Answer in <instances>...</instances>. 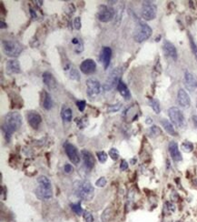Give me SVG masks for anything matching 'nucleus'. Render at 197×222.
Here are the masks:
<instances>
[{"label": "nucleus", "mask_w": 197, "mask_h": 222, "mask_svg": "<svg viewBox=\"0 0 197 222\" xmlns=\"http://www.w3.org/2000/svg\"><path fill=\"white\" fill-rule=\"evenodd\" d=\"M22 125V117L17 112L8 113L5 117L4 124L2 125V130L5 134V139L9 141L12 135Z\"/></svg>", "instance_id": "1"}, {"label": "nucleus", "mask_w": 197, "mask_h": 222, "mask_svg": "<svg viewBox=\"0 0 197 222\" xmlns=\"http://www.w3.org/2000/svg\"><path fill=\"white\" fill-rule=\"evenodd\" d=\"M75 192L78 198L84 200H91L94 197V188L88 180H81L75 183Z\"/></svg>", "instance_id": "2"}, {"label": "nucleus", "mask_w": 197, "mask_h": 222, "mask_svg": "<svg viewBox=\"0 0 197 222\" xmlns=\"http://www.w3.org/2000/svg\"><path fill=\"white\" fill-rule=\"evenodd\" d=\"M153 33L152 28H150V26H148L146 23L140 21L136 27V29L135 31L134 34V39L135 41L142 43L143 41L147 40V39L151 37Z\"/></svg>", "instance_id": "3"}, {"label": "nucleus", "mask_w": 197, "mask_h": 222, "mask_svg": "<svg viewBox=\"0 0 197 222\" xmlns=\"http://www.w3.org/2000/svg\"><path fill=\"white\" fill-rule=\"evenodd\" d=\"M3 49L6 56L16 57L22 53L23 46L14 40H3Z\"/></svg>", "instance_id": "4"}, {"label": "nucleus", "mask_w": 197, "mask_h": 222, "mask_svg": "<svg viewBox=\"0 0 197 222\" xmlns=\"http://www.w3.org/2000/svg\"><path fill=\"white\" fill-rule=\"evenodd\" d=\"M122 71L123 70L121 68H116L111 71L103 85V89L104 91H109L113 89L115 86H117L121 80L120 77L122 75Z\"/></svg>", "instance_id": "5"}, {"label": "nucleus", "mask_w": 197, "mask_h": 222, "mask_svg": "<svg viewBox=\"0 0 197 222\" xmlns=\"http://www.w3.org/2000/svg\"><path fill=\"white\" fill-rule=\"evenodd\" d=\"M168 116L174 125L178 128H183L186 125L185 116L178 108H170L168 109Z\"/></svg>", "instance_id": "6"}, {"label": "nucleus", "mask_w": 197, "mask_h": 222, "mask_svg": "<svg viewBox=\"0 0 197 222\" xmlns=\"http://www.w3.org/2000/svg\"><path fill=\"white\" fill-rule=\"evenodd\" d=\"M141 14L144 20H153L157 14V6L151 1H144L142 5Z\"/></svg>", "instance_id": "7"}, {"label": "nucleus", "mask_w": 197, "mask_h": 222, "mask_svg": "<svg viewBox=\"0 0 197 222\" xmlns=\"http://www.w3.org/2000/svg\"><path fill=\"white\" fill-rule=\"evenodd\" d=\"M115 15V11L106 5H101L97 12V18L103 23H106L111 21Z\"/></svg>", "instance_id": "8"}, {"label": "nucleus", "mask_w": 197, "mask_h": 222, "mask_svg": "<svg viewBox=\"0 0 197 222\" xmlns=\"http://www.w3.org/2000/svg\"><path fill=\"white\" fill-rule=\"evenodd\" d=\"M64 148H65V153H67L70 161L75 165L79 164L80 157H79V155H78V151H77L76 148L73 144H71V143H68V142L65 143Z\"/></svg>", "instance_id": "9"}, {"label": "nucleus", "mask_w": 197, "mask_h": 222, "mask_svg": "<svg viewBox=\"0 0 197 222\" xmlns=\"http://www.w3.org/2000/svg\"><path fill=\"white\" fill-rule=\"evenodd\" d=\"M86 86H87V95L89 97H94L101 92V86L100 83L98 82L95 78H89L86 80Z\"/></svg>", "instance_id": "10"}, {"label": "nucleus", "mask_w": 197, "mask_h": 222, "mask_svg": "<svg viewBox=\"0 0 197 222\" xmlns=\"http://www.w3.org/2000/svg\"><path fill=\"white\" fill-rule=\"evenodd\" d=\"M111 58H112V49L109 47H103L99 55V60L103 64L104 69L108 68L111 62Z\"/></svg>", "instance_id": "11"}, {"label": "nucleus", "mask_w": 197, "mask_h": 222, "mask_svg": "<svg viewBox=\"0 0 197 222\" xmlns=\"http://www.w3.org/2000/svg\"><path fill=\"white\" fill-rule=\"evenodd\" d=\"M183 81H185V86L189 91H194L197 88V77L190 71L186 70L185 72Z\"/></svg>", "instance_id": "12"}, {"label": "nucleus", "mask_w": 197, "mask_h": 222, "mask_svg": "<svg viewBox=\"0 0 197 222\" xmlns=\"http://www.w3.org/2000/svg\"><path fill=\"white\" fill-rule=\"evenodd\" d=\"M81 71L85 75H91L95 72L96 69V63L93 59H85L84 60L80 65Z\"/></svg>", "instance_id": "13"}, {"label": "nucleus", "mask_w": 197, "mask_h": 222, "mask_svg": "<svg viewBox=\"0 0 197 222\" xmlns=\"http://www.w3.org/2000/svg\"><path fill=\"white\" fill-rule=\"evenodd\" d=\"M177 102L182 108H187L191 105V99H190L187 92L183 88H180L177 93Z\"/></svg>", "instance_id": "14"}, {"label": "nucleus", "mask_w": 197, "mask_h": 222, "mask_svg": "<svg viewBox=\"0 0 197 222\" xmlns=\"http://www.w3.org/2000/svg\"><path fill=\"white\" fill-rule=\"evenodd\" d=\"M163 49L167 57H171L174 61L177 59V57H178V55H177V50L173 43H171L168 40H165L163 45Z\"/></svg>", "instance_id": "15"}, {"label": "nucleus", "mask_w": 197, "mask_h": 222, "mask_svg": "<svg viewBox=\"0 0 197 222\" xmlns=\"http://www.w3.org/2000/svg\"><path fill=\"white\" fill-rule=\"evenodd\" d=\"M27 121L33 128L37 129L42 122V117L36 111H30L27 114Z\"/></svg>", "instance_id": "16"}, {"label": "nucleus", "mask_w": 197, "mask_h": 222, "mask_svg": "<svg viewBox=\"0 0 197 222\" xmlns=\"http://www.w3.org/2000/svg\"><path fill=\"white\" fill-rule=\"evenodd\" d=\"M36 195L38 199H49L53 196V191H52V188L48 187H43L40 186L36 189Z\"/></svg>", "instance_id": "17"}, {"label": "nucleus", "mask_w": 197, "mask_h": 222, "mask_svg": "<svg viewBox=\"0 0 197 222\" xmlns=\"http://www.w3.org/2000/svg\"><path fill=\"white\" fill-rule=\"evenodd\" d=\"M169 152H170V155L171 157H172V159L176 161V162H179L183 159L182 158V154L180 152L179 150V148H178V145H177V143L174 142V141H171L169 143Z\"/></svg>", "instance_id": "18"}, {"label": "nucleus", "mask_w": 197, "mask_h": 222, "mask_svg": "<svg viewBox=\"0 0 197 222\" xmlns=\"http://www.w3.org/2000/svg\"><path fill=\"white\" fill-rule=\"evenodd\" d=\"M5 71L8 75H14V74H18L21 72L20 69V65L19 62L16 59H10L6 63L5 66Z\"/></svg>", "instance_id": "19"}, {"label": "nucleus", "mask_w": 197, "mask_h": 222, "mask_svg": "<svg viewBox=\"0 0 197 222\" xmlns=\"http://www.w3.org/2000/svg\"><path fill=\"white\" fill-rule=\"evenodd\" d=\"M81 154H82V157H83L84 166L86 167L87 169H89L90 170V169H92L95 166V159H94L93 155H92V153L90 151H88V150H86V149H83L81 151Z\"/></svg>", "instance_id": "20"}, {"label": "nucleus", "mask_w": 197, "mask_h": 222, "mask_svg": "<svg viewBox=\"0 0 197 222\" xmlns=\"http://www.w3.org/2000/svg\"><path fill=\"white\" fill-rule=\"evenodd\" d=\"M43 81L49 89H55L56 88V80L50 72L47 71L43 74Z\"/></svg>", "instance_id": "21"}, {"label": "nucleus", "mask_w": 197, "mask_h": 222, "mask_svg": "<svg viewBox=\"0 0 197 222\" xmlns=\"http://www.w3.org/2000/svg\"><path fill=\"white\" fill-rule=\"evenodd\" d=\"M117 89L119 91L120 95L124 97L126 100H129L131 99V93L127 88V86L124 84L122 80H120V82L117 85Z\"/></svg>", "instance_id": "22"}, {"label": "nucleus", "mask_w": 197, "mask_h": 222, "mask_svg": "<svg viewBox=\"0 0 197 222\" xmlns=\"http://www.w3.org/2000/svg\"><path fill=\"white\" fill-rule=\"evenodd\" d=\"M72 116H73V111H72V108L67 107V105L63 106L62 110H61L62 119L65 120V122H69L72 119Z\"/></svg>", "instance_id": "23"}, {"label": "nucleus", "mask_w": 197, "mask_h": 222, "mask_svg": "<svg viewBox=\"0 0 197 222\" xmlns=\"http://www.w3.org/2000/svg\"><path fill=\"white\" fill-rule=\"evenodd\" d=\"M161 124H162L163 128H165V131H166L167 133H169L171 136H176V135H177V134H176V131H175V129H174V126H173V124L171 123L169 120H167V119H162Z\"/></svg>", "instance_id": "24"}, {"label": "nucleus", "mask_w": 197, "mask_h": 222, "mask_svg": "<svg viewBox=\"0 0 197 222\" xmlns=\"http://www.w3.org/2000/svg\"><path fill=\"white\" fill-rule=\"evenodd\" d=\"M53 99H52L51 96L47 93L44 92V99H43V107L45 109L47 110H50L52 108H53Z\"/></svg>", "instance_id": "25"}, {"label": "nucleus", "mask_w": 197, "mask_h": 222, "mask_svg": "<svg viewBox=\"0 0 197 222\" xmlns=\"http://www.w3.org/2000/svg\"><path fill=\"white\" fill-rule=\"evenodd\" d=\"M72 44L75 45V51L76 53H81V52L84 50V44L83 41L81 40L80 38L78 37H75L72 39Z\"/></svg>", "instance_id": "26"}, {"label": "nucleus", "mask_w": 197, "mask_h": 222, "mask_svg": "<svg viewBox=\"0 0 197 222\" xmlns=\"http://www.w3.org/2000/svg\"><path fill=\"white\" fill-rule=\"evenodd\" d=\"M37 182H38V184L40 185V186L52 188L50 179H49L48 178L45 177V176H40V177H39V178L37 179Z\"/></svg>", "instance_id": "27"}, {"label": "nucleus", "mask_w": 197, "mask_h": 222, "mask_svg": "<svg viewBox=\"0 0 197 222\" xmlns=\"http://www.w3.org/2000/svg\"><path fill=\"white\" fill-rule=\"evenodd\" d=\"M181 149L183 150V152H186V153H190L193 151L194 149V145L192 142L190 141H185L182 143L181 145Z\"/></svg>", "instance_id": "28"}, {"label": "nucleus", "mask_w": 197, "mask_h": 222, "mask_svg": "<svg viewBox=\"0 0 197 222\" xmlns=\"http://www.w3.org/2000/svg\"><path fill=\"white\" fill-rule=\"evenodd\" d=\"M150 106H151V108H153V110L154 111L156 114H159L160 113V111H161L160 103H159V101L157 100V99H150Z\"/></svg>", "instance_id": "29"}, {"label": "nucleus", "mask_w": 197, "mask_h": 222, "mask_svg": "<svg viewBox=\"0 0 197 222\" xmlns=\"http://www.w3.org/2000/svg\"><path fill=\"white\" fill-rule=\"evenodd\" d=\"M124 4L120 5L119 6H118L117 8V11L115 12V23L118 25L120 23L121 19H122V16H123V12H124Z\"/></svg>", "instance_id": "30"}, {"label": "nucleus", "mask_w": 197, "mask_h": 222, "mask_svg": "<svg viewBox=\"0 0 197 222\" xmlns=\"http://www.w3.org/2000/svg\"><path fill=\"white\" fill-rule=\"evenodd\" d=\"M69 77L73 80L79 81L80 80V74L76 68H69Z\"/></svg>", "instance_id": "31"}, {"label": "nucleus", "mask_w": 197, "mask_h": 222, "mask_svg": "<svg viewBox=\"0 0 197 222\" xmlns=\"http://www.w3.org/2000/svg\"><path fill=\"white\" fill-rule=\"evenodd\" d=\"M71 208L76 214L80 215L83 213V208L81 207V203L78 202V203H75V204H71Z\"/></svg>", "instance_id": "32"}, {"label": "nucleus", "mask_w": 197, "mask_h": 222, "mask_svg": "<svg viewBox=\"0 0 197 222\" xmlns=\"http://www.w3.org/2000/svg\"><path fill=\"white\" fill-rule=\"evenodd\" d=\"M96 156H97V159L101 163H104L107 159V154L104 152V151H98L96 152Z\"/></svg>", "instance_id": "33"}, {"label": "nucleus", "mask_w": 197, "mask_h": 222, "mask_svg": "<svg viewBox=\"0 0 197 222\" xmlns=\"http://www.w3.org/2000/svg\"><path fill=\"white\" fill-rule=\"evenodd\" d=\"M109 156L113 160H117L119 159V152H118V150L116 148H111L109 151Z\"/></svg>", "instance_id": "34"}, {"label": "nucleus", "mask_w": 197, "mask_h": 222, "mask_svg": "<svg viewBox=\"0 0 197 222\" xmlns=\"http://www.w3.org/2000/svg\"><path fill=\"white\" fill-rule=\"evenodd\" d=\"M189 37H190V46H191L192 51H193V53H194V57L196 58V60H197V46H196V44L194 41V39L192 38V37L190 36V35H189Z\"/></svg>", "instance_id": "35"}, {"label": "nucleus", "mask_w": 197, "mask_h": 222, "mask_svg": "<svg viewBox=\"0 0 197 222\" xmlns=\"http://www.w3.org/2000/svg\"><path fill=\"white\" fill-rule=\"evenodd\" d=\"M106 182H107V180H106V178H104V177H101L99 179H97V180L95 181V186L98 187V188H104V186L106 185Z\"/></svg>", "instance_id": "36"}, {"label": "nucleus", "mask_w": 197, "mask_h": 222, "mask_svg": "<svg viewBox=\"0 0 197 222\" xmlns=\"http://www.w3.org/2000/svg\"><path fill=\"white\" fill-rule=\"evenodd\" d=\"M121 106H122L121 103H117V104H115V105H111L108 108V112H110V113L116 112V111H118V110L120 109Z\"/></svg>", "instance_id": "37"}, {"label": "nucleus", "mask_w": 197, "mask_h": 222, "mask_svg": "<svg viewBox=\"0 0 197 222\" xmlns=\"http://www.w3.org/2000/svg\"><path fill=\"white\" fill-rule=\"evenodd\" d=\"M84 218L85 222H94V217L92 213H90L89 211H84Z\"/></svg>", "instance_id": "38"}, {"label": "nucleus", "mask_w": 197, "mask_h": 222, "mask_svg": "<svg viewBox=\"0 0 197 222\" xmlns=\"http://www.w3.org/2000/svg\"><path fill=\"white\" fill-rule=\"evenodd\" d=\"M76 106H77L78 109H79V111L83 112L85 108V106H86V102L84 100H78V101H76Z\"/></svg>", "instance_id": "39"}, {"label": "nucleus", "mask_w": 197, "mask_h": 222, "mask_svg": "<svg viewBox=\"0 0 197 222\" xmlns=\"http://www.w3.org/2000/svg\"><path fill=\"white\" fill-rule=\"evenodd\" d=\"M150 131H151V134H153L154 136H158V135L161 134V129L156 126H153L152 128H151Z\"/></svg>", "instance_id": "40"}, {"label": "nucleus", "mask_w": 197, "mask_h": 222, "mask_svg": "<svg viewBox=\"0 0 197 222\" xmlns=\"http://www.w3.org/2000/svg\"><path fill=\"white\" fill-rule=\"evenodd\" d=\"M74 26H75V28L77 29V30H79V29L81 28V19H80L79 17L75 18V20H74Z\"/></svg>", "instance_id": "41"}, {"label": "nucleus", "mask_w": 197, "mask_h": 222, "mask_svg": "<svg viewBox=\"0 0 197 222\" xmlns=\"http://www.w3.org/2000/svg\"><path fill=\"white\" fill-rule=\"evenodd\" d=\"M64 169H65V173H67V174L72 173V172H73V170H74L73 167H72L70 164H65V167H64Z\"/></svg>", "instance_id": "42"}, {"label": "nucleus", "mask_w": 197, "mask_h": 222, "mask_svg": "<svg viewBox=\"0 0 197 222\" xmlns=\"http://www.w3.org/2000/svg\"><path fill=\"white\" fill-rule=\"evenodd\" d=\"M127 168H128V163L126 160H122L121 165H120V169L122 171H124V170H126Z\"/></svg>", "instance_id": "43"}, {"label": "nucleus", "mask_w": 197, "mask_h": 222, "mask_svg": "<svg viewBox=\"0 0 197 222\" xmlns=\"http://www.w3.org/2000/svg\"><path fill=\"white\" fill-rule=\"evenodd\" d=\"M192 121H193V124H194V127L195 128H197V115H194L192 117Z\"/></svg>", "instance_id": "44"}, {"label": "nucleus", "mask_w": 197, "mask_h": 222, "mask_svg": "<svg viewBox=\"0 0 197 222\" xmlns=\"http://www.w3.org/2000/svg\"><path fill=\"white\" fill-rule=\"evenodd\" d=\"M30 14H31V17H32V18H36V12H35V10H33L32 8H30Z\"/></svg>", "instance_id": "45"}, {"label": "nucleus", "mask_w": 197, "mask_h": 222, "mask_svg": "<svg viewBox=\"0 0 197 222\" xmlns=\"http://www.w3.org/2000/svg\"><path fill=\"white\" fill-rule=\"evenodd\" d=\"M146 123V124H152V123H153V119H151V117H147Z\"/></svg>", "instance_id": "46"}]
</instances>
